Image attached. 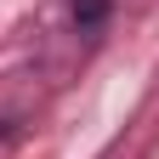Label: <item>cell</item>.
I'll return each instance as SVG.
<instances>
[{
    "label": "cell",
    "instance_id": "obj_1",
    "mask_svg": "<svg viewBox=\"0 0 159 159\" xmlns=\"http://www.w3.org/2000/svg\"><path fill=\"white\" fill-rule=\"evenodd\" d=\"M108 11H114V0H74V29L80 34H97L108 23Z\"/></svg>",
    "mask_w": 159,
    "mask_h": 159
}]
</instances>
